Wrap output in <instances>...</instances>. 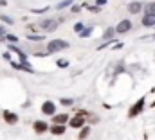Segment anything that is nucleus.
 Returning <instances> with one entry per match:
<instances>
[{
  "label": "nucleus",
  "mask_w": 155,
  "mask_h": 140,
  "mask_svg": "<svg viewBox=\"0 0 155 140\" xmlns=\"http://www.w3.org/2000/svg\"><path fill=\"white\" fill-rule=\"evenodd\" d=\"M51 131H52L54 135H61V133H65V126H58V124H56V126L51 128Z\"/></svg>",
  "instance_id": "f8f14e48"
},
{
  "label": "nucleus",
  "mask_w": 155,
  "mask_h": 140,
  "mask_svg": "<svg viewBox=\"0 0 155 140\" xmlns=\"http://www.w3.org/2000/svg\"><path fill=\"white\" fill-rule=\"evenodd\" d=\"M143 25H146V27L155 25V14H146V16L143 18Z\"/></svg>",
  "instance_id": "0eeeda50"
},
{
  "label": "nucleus",
  "mask_w": 155,
  "mask_h": 140,
  "mask_svg": "<svg viewBox=\"0 0 155 140\" xmlns=\"http://www.w3.org/2000/svg\"><path fill=\"white\" fill-rule=\"evenodd\" d=\"M13 67L15 68H20V70H27V72H33L31 67H27V65H20V63H13Z\"/></svg>",
  "instance_id": "2eb2a0df"
},
{
  "label": "nucleus",
  "mask_w": 155,
  "mask_h": 140,
  "mask_svg": "<svg viewBox=\"0 0 155 140\" xmlns=\"http://www.w3.org/2000/svg\"><path fill=\"white\" fill-rule=\"evenodd\" d=\"M88 34H90V29H85V31L81 33V36H83V38H85V36H88Z\"/></svg>",
  "instance_id": "5701e85b"
},
{
  "label": "nucleus",
  "mask_w": 155,
  "mask_h": 140,
  "mask_svg": "<svg viewBox=\"0 0 155 140\" xmlns=\"http://www.w3.org/2000/svg\"><path fill=\"white\" fill-rule=\"evenodd\" d=\"M69 4H72V0H63L61 4H58V9H63V7H67Z\"/></svg>",
  "instance_id": "dca6fc26"
},
{
  "label": "nucleus",
  "mask_w": 155,
  "mask_h": 140,
  "mask_svg": "<svg viewBox=\"0 0 155 140\" xmlns=\"http://www.w3.org/2000/svg\"><path fill=\"white\" fill-rule=\"evenodd\" d=\"M41 111H43V113H47V115H52V113H54V104H52L51 101L43 103V106H41Z\"/></svg>",
  "instance_id": "423d86ee"
},
{
  "label": "nucleus",
  "mask_w": 155,
  "mask_h": 140,
  "mask_svg": "<svg viewBox=\"0 0 155 140\" xmlns=\"http://www.w3.org/2000/svg\"><path fill=\"white\" fill-rule=\"evenodd\" d=\"M27 38H29V40H41V36H33V34H29Z\"/></svg>",
  "instance_id": "b1692460"
},
{
  "label": "nucleus",
  "mask_w": 155,
  "mask_h": 140,
  "mask_svg": "<svg viewBox=\"0 0 155 140\" xmlns=\"http://www.w3.org/2000/svg\"><path fill=\"white\" fill-rule=\"evenodd\" d=\"M143 106H144V97H141V99H139V101H137L135 104H134L132 108H130V111H128V117L132 119V117H135L137 113H141V110H143Z\"/></svg>",
  "instance_id": "f03ea898"
},
{
  "label": "nucleus",
  "mask_w": 155,
  "mask_h": 140,
  "mask_svg": "<svg viewBox=\"0 0 155 140\" xmlns=\"http://www.w3.org/2000/svg\"><path fill=\"white\" fill-rule=\"evenodd\" d=\"M9 49H11L13 52H16V54H18V56L22 58V61H25V56H24V54L20 52V49H18V47H15V45H9Z\"/></svg>",
  "instance_id": "4468645a"
},
{
  "label": "nucleus",
  "mask_w": 155,
  "mask_h": 140,
  "mask_svg": "<svg viewBox=\"0 0 155 140\" xmlns=\"http://www.w3.org/2000/svg\"><path fill=\"white\" fill-rule=\"evenodd\" d=\"M0 34H4V29H2V27H0Z\"/></svg>",
  "instance_id": "bb28decb"
},
{
  "label": "nucleus",
  "mask_w": 155,
  "mask_h": 140,
  "mask_svg": "<svg viewBox=\"0 0 155 140\" xmlns=\"http://www.w3.org/2000/svg\"><path fill=\"white\" fill-rule=\"evenodd\" d=\"M67 47H69L67 41H63V40H52V41H49V45H47V52L52 54V52L63 50V49H67Z\"/></svg>",
  "instance_id": "f257e3e1"
},
{
  "label": "nucleus",
  "mask_w": 155,
  "mask_h": 140,
  "mask_svg": "<svg viewBox=\"0 0 155 140\" xmlns=\"http://www.w3.org/2000/svg\"><path fill=\"white\" fill-rule=\"evenodd\" d=\"M128 9H130V13H139L143 9V5H141V2H134V4L128 5Z\"/></svg>",
  "instance_id": "9d476101"
},
{
  "label": "nucleus",
  "mask_w": 155,
  "mask_h": 140,
  "mask_svg": "<svg viewBox=\"0 0 155 140\" xmlns=\"http://www.w3.org/2000/svg\"><path fill=\"white\" fill-rule=\"evenodd\" d=\"M67 65H69L67 59H60V61H58V67H67Z\"/></svg>",
  "instance_id": "aec40b11"
},
{
  "label": "nucleus",
  "mask_w": 155,
  "mask_h": 140,
  "mask_svg": "<svg viewBox=\"0 0 155 140\" xmlns=\"http://www.w3.org/2000/svg\"><path fill=\"white\" fill-rule=\"evenodd\" d=\"M96 4H97V5H105V4H107V0H97Z\"/></svg>",
  "instance_id": "393cba45"
},
{
  "label": "nucleus",
  "mask_w": 155,
  "mask_h": 140,
  "mask_svg": "<svg viewBox=\"0 0 155 140\" xmlns=\"http://www.w3.org/2000/svg\"><path fill=\"white\" fill-rule=\"evenodd\" d=\"M0 18H2V20H4V22H7V24H13V20H11V18H9V16H0Z\"/></svg>",
  "instance_id": "4be33fe9"
},
{
  "label": "nucleus",
  "mask_w": 155,
  "mask_h": 140,
  "mask_svg": "<svg viewBox=\"0 0 155 140\" xmlns=\"http://www.w3.org/2000/svg\"><path fill=\"white\" fill-rule=\"evenodd\" d=\"M4 38H5V36H4V34H0V41H2V40H4Z\"/></svg>",
  "instance_id": "a878e982"
},
{
  "label": "nucleus",
  "mask_w": 155,
  "mask_h": 140,
  "mask_svg": "<svg viewBox=\"0 0 155 140\" xmlns=\"http://www.w3.org/2000/svg\"><path fill=\"white\" fill-rule=\"evenodd\" d=\"M40 25H41L43 29H47V31H54L56 25H58V22H54V20H41Z\"/></svg>",
  "instance_id": "7ed1b4c3"
},
{
  "label": "nucleus",
  "mask_w": 155,
  "mask_h": 140,
  "mask_svg": "<svg viewBox=\"0 0 155 140\" xmlns=\"http://www.w3.org/2000/svg\"><path fill=\"white\" fill-rule=\"evenodd\" d=\"M67 119H69V117H67V115H56V117H54V122H56V124H58V126H63V124H65V120H67Z\"/></svg>",
  "instance_id": "9b49d317"
},
{
  "label": "nucleus",
  "mask_w": 155,
  "mask_h": 140,
  "mask_svg": "<svg viewBox=\"0 0 155 140\" xmlns=\"http://www.w3.org/2000/svg\"><path fill=\"white\" fill-rule=\"evenodd\" d=\"M83 122H85L83 115H76V117L71 120V126H72V128H79V126H83Z\"/></svg>",
  "instance_id": "6e6552de"
},
{
  "label": "nucleus",
  "mask_w": 155,
  "mask_h": 140,
  "mask_svg": "<svg viewBox=\"0 0 155 140\" xmlns=\"http://www.w3.org/2000/svg\"><path fill=\"white\" fill-rule=\"evenodd\" d=\"M130 29H132V24H130L128 20H123V22H121V24H119V25L116 27L117 33H128Z\"/></svg>",
  "instance_id": "20e7f679"
},
{
  "label": "nucleus",
  "mask_w": 155,
  "mask_h": 140,
  "mask_svg": "<svg viewBox=\"0 0 155 140\" xmlns=\"http://www.w3.org/2000/svg\"><path fill=\"white\" fill-rule=\"evenodd\" d=\"M47 124L45 122H41V120H38V122H35V131L36 133H43V131H47Z\"/></svg>",
  "instance_id": "1a4fd4ad"
},
{
  "label": "nucleus",
  "mask_w": 155,
  "mask_h": 140,
  "mask_svg": "<svg viewBox=\"0 0 155 140\" xmlns=\"http://www.w3.org/2000/svg\"><path fill=\"white\" fill-rule=\"evenodd\" d=\"M88 133H90V129H88V128H85V129L81 131V135H79V138H85V137H87Z\"/></svg>",
  "instance_id": "6ab92c4d"
},
{
  "label": "nucleus",
  "mask_w": 155,
  "mask_h": 140,
  "mask_svg": "<svg viewBox=\"0 0 155 140\" xmlns=\"http://www.w3.org/2000/svg\"><path fill=\"white\" fill-rule=\"evenodd\" d=\"M60 103H61V104H65V106H71L72 103H74V101H72V99H61Z\"/></svg>",
  "instance_id": "a211bd4d"
},
{
  "label": "nucleus",
  "mask_w": 155,
  "mask_h": 140,
  "mask_svg": "<svg viewBox=\"0 0 155 140\" xmlns=\"http://www.w3.org/2000/svg\"><path fill=\"white\" fill-rule=\"evenodd\" d=\"M74 31H76V33H79V31H83V25H81V24H76V27H74Z\"/></svg>",
  "instance_id": "412c9836"
},
{
  "label": "nucleus",
  "mask_w": 155,
  "mask_h": 140,
  "mask_svg": "<svg viewBox=\"0 0 155 140\" xmlns=\"http://www.w3.org/2000/svg\"><path fill=\"white\" fill-rule=\"evenodd\" d=\"M4 120L9 122V124H15V122L18 120V117H16L15 113H11V111H4Z\"/></svg>",
  "instance_id": "39448f33"
},
{
  "label": "nucleus",
  "mask_w": 155,
  "mask_h": 140,
  "mask_svg": "<svg viewBox=\"0 0 155 140\" xmlns=\"http://www.w3.org/2000/svg\"><path fill=\"white\" fill-rule=\"evenodd\" d=\"M144 9H146V14H155V2L146 4V5H144Z\"/></svg>",
  "instance_id": "ddd939ff"
},
{
  "label": "nucleus",
  "mask_w": 155,
  "mask_h": 140,
  "mask_svg": "<svg viewBox=\"0 0 155 140\" xmlns=\"http://www.w3.org/2000/svg\"><path fill=\"white\" fill-rule=\"evenodd\" d=\"M112 36H114V29H107V33H105V38H107V40H110Z\"/></svg>",
  "instance_id": "f3484780"
}]
</instances>
